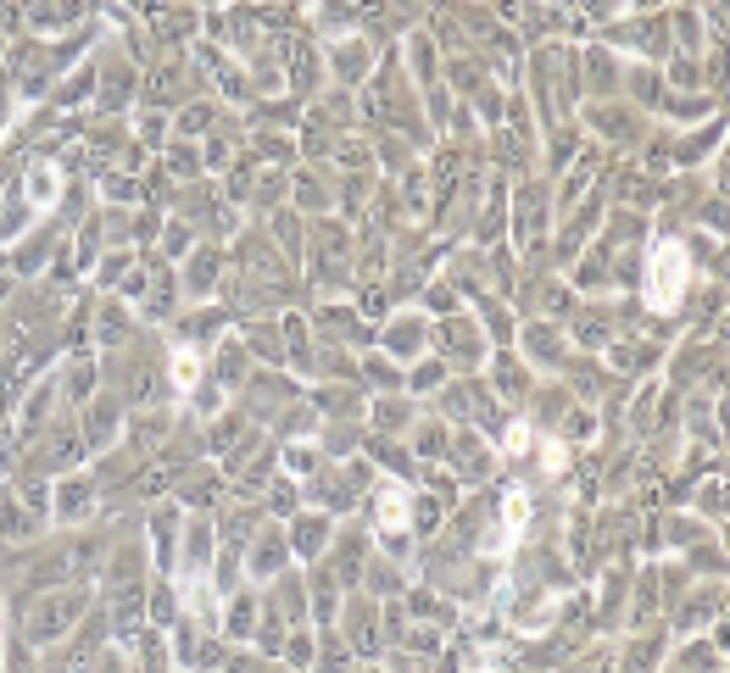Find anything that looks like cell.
<instances>
[{"label": "cell", "instance_id": "277c9868", "mask_svg": "<svg viewBox=\"0 0 730 673\" xmlns=\"http://www.w3.org/2000/svg\"><path fill=\"white\" fill-rule=\"evenodd\" d=\"M279 562H285V534L273 529V534H262V540H257V551H251V567H257V574H273Z\"/></svg>", "mask_w": 730, "mask_h": 673}, {"label": "cell", "instance_id": "9c48e42d", "mask_svg": "<svg viewBox=\"0 0 730 673\" xmlns=\"http://www.w3.org/2000/svg\"><path fill=\"white\" fill-rule=\"evenodd\" d=\"M351 640H357V645H368V652L380 645V635H374V612H368L363 601H351Z\"/></svg>", "mask_w": 730, "mask_h": 673}, {"label": "cell", "instance_id": "8fae6325", "mask_svg": "<svg viewBox=\"0 0 730 673\" xmlns=\"http://www.w3.org/2000/svg\"><path fill=\"white\" fill-rule=\"evenodd\" d=\"M229 629H235V635H251V601H235V612H229Z\"/></svg>", "mask_w": 730, "mask_h": 673}, {"label": "cell", "instance_id": "6da1fadb", "mask_svg": "<svg viewBox=\"0 0 730 673\" xmlns=\"http://www.w3.org/2000/svg\"><path fill=\"white\" fill-rule=\"evenodd\" d=\"M84 612V590H56V595H39V601H29V612H22V635H29L34 645H50V640H62L67 624Z\"/></svg>", "mask_w": 730, "mask_h": 673}, {"label": "cell", "instance_id": "5b68a950", "mask_svg": "<svg viewBox=\"0 0 730 673\" xmlns=\"http://www.w3.org/2000/svg\"><path fill=\"white\" fill-rule=\"evenodd\" d=\"M323 540H330V524H323V517H301V524H296V551L301 557L323 551Z\"/></svg>", "mask_w": 730, "mask_h": 673}, {"label": "cell", "instance_id": "7a4b0ae2", "mask_svg": "<svg viewBox=\"0 0 730 673\" xmlns=\"http://www.w3.org/2000/svg\"><path fill=\"white\" fill-rule=\"evenodd\" d=\"M34 529H39L34 512H22L17 496H0V534H6V540H29Z\"/></svg>", "mask_w": 730, "mask_h": 673}, {"label": "cell", "instance_id": "52a82bcc", "mask_svg": "<svg viewBox=\"0 0 730 673\" xmlns=\"http://www.w3.org/2000/svg\"><path fill=\"white\" fill-rule=\"evenodd\" d=\"M674 290H681V256H674V251H658V306H664Z\"/></svg>", "mask_w": 730, "mask_h": 673}, {"label": "cell", "instance_id": "7c38bea8", "mask_svg": "<svg viewBox=\"0 0 730 673\" xmlns=\"http://www.w3.org/2000/svg\"><path fill=\"white\" fill-rule=\"evenodd\" d=\"M134 673H162V645L157 640H145V668H134Z\"/></svg>", "mask_w": 730, "mask_h": 673}, {"label": "cell", "instance_id": "8992f818", "mask_svg": "<svg viewBox=\"0 0 730 673\" xmlns=\"http://www.w3.org/2000/svg\"><path fill=\"white\" fill-rule=\"evenodd\" d=\"M56 512H62V517H84V512H90V484H84V479H67L62 496H56Z\"/></svg>", "mask_w": 730, "mask_h": 673}, {"label": "cell", "instance_id": "3957f363", "mask_svg": "<svg viewBox=\"0 0 730 673\" xmlns=\"http://www.w3.org/2000/svg\"><path fill=\"white\" fill-rule=\"evenodd\" d=\"M84 429H90V446H95V451L107 446V439L117 434V412H112V401H100V406H90V412H84Z\"/></svg>", "mask_w": 730, "mask_h": 673}, {"label": "cell", "instance_id": "ba28073f", "mask_svg": "<svg viewBox=\"0 0 730 673\" xmlns=\"http://www.w3.org/2000/svg\"><path fill=\"white\" fill-rule=\"evenodd\" d=\"M218 379L223 384H245V351L240 345H223L218 351Z\"/></svg>", "mask_w": 730, "mask_h": 673}, {"label": "cell", "instance_id": "30bf717a", "mask_svg": "<svg viewBox=\"0 0 730 673\" xmlns=\"http://www.w3.org/2000/svg\"><path fill=\"white\" fill-rule=\"evenodd\" d=\"M418 340H424V334H418V323H408V328H391V345H396V351H413Z\"/></svg>", "mask_w": 730, "mask_h": 673}]
</instances>
